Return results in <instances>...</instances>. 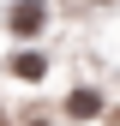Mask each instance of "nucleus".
<instances>
[{
  "instance_id": "nucleus-2",
  "label": "nucleus",
  "mask_w": 120,
  "mask_h": 126,
  "mask_svg": "<svg viewBox=\"0 0 120 126\" xmlns=\"http://www.w3.org/2000/svg\"><path fill=\"white\" fill-rule=\"evenodd\" d=\"M12 72H18L24 84H36V78L48 72V66H42V54H18V60H12Z\"/></svg>"
},
{
  "instance_id": "nucleus-1",
  "label": "nucleus",
  "mask_w": 120,
  "mask_h": 126,
  "mask_svg": "<svg viewBox=\"0 0 120 126\" xmlns=\"http://www.w3.org/2000/svg\"><path fill=\"white\" fill-rule=\"evenodd\" d=\"M42 18H48V0H18V6H6V30L12 36H36Z\"/></svg>"
},
{
  "instance_id": "nucleus-3",
  "label": "nucleus",
  "mask_w": 120,
  "mask_h": 126,
  "mask_svg": "<svg viewBox=\"0 0 120 126\" xmlns=\"http://www.w3.org/2000/svg\"><path fill=\"white\" fill-rule=\"evenodd\" d=\"M66 108H72V114H78V120H90V114H96V108H102V96H96V90H78V96H72Z\"/></svg>"
}]
</instances>
